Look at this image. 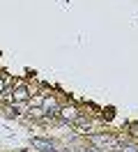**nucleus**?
Segmentation results:
<instances>
[{
	"mask_svg": "<svg viewBox=\"0 0 138 152\" xmlns=\"http://www.w3.org/2000/svg\"><path fill=\"white\" fill-rule=\"evenodd\" d=\"M62 115L67 120H76V111H74V108H62Z\"/></svg>",
	"mask_w": 138,
	"mask_h": 152,
	"instance_id": "1",
	"label": "nucleus"
},
{
	"mask_svg": "<svg viewBox=\"0 0 138 152\" xmlns=\"http://www.w3.org/2000/svg\"><path fill=\"white\" fill-rule=\"evenodd\" d=\"M32 145H37V148H46V150H53V145H51V143H44V141H32Z\"/></svg>",
	"mask_w": 138,
	"mask_h": 152,
	"instance_id": "2",
	"label": "nucleus"
},
{
	"mask_svg": "<svg viewBox=\"0 0 138 152\" xmlns=\"http://www.w3.org/2000/svg\"><path fill=\"white\" fill-rule=\"evenodd\" d=\"M26 97H28L26 90H18V92H16V99H26Z\"/></svg>",
	"mask_w": 138,
	"mask_h": 152,
	"instance_id": "3",
	"label": "nucleus"
}]
</instances>
